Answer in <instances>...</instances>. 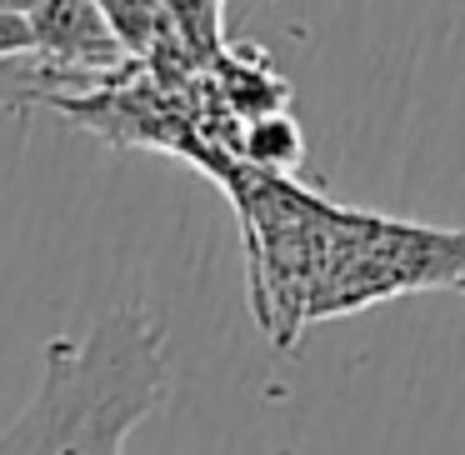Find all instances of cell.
<instances>
[{
	"mask_svg": "<svg viewBox=\"0 0 465 455\" xmlns=\"http://www.w3.org/2000/svg\"><path fill=\"white\" fill-rule=\"evenodd\" d=\"M251 131V161L261 171H285V165L301 161V131L285 115H255Z\"/></svg>",
	"mask_w": 465,
	"mask_h": 455,
	"instance_id": "cell-3",
	"label": "cell"
},
{
	"mask_svg": "<svg viewBox=\"0 0 465 455\" xmlns=\"http://www.w3.org/2000/svg\"><path fill=\"white\" fill-rule=\"evenodd\" d=\"M15 55H41L35 31L11 0H0V61H15Z\"/></svg>",
	"mask_w": 465,
	"mask_h": 455,
	"instance_id": "cell-4",
	"label": "cell"
},
{
	"mask_svg": "<svg viewBox=\"0 0 465 455\" xmlns=\"http://www.w3.org/2000/svg\"><path fill=\"white\" fill-rule=\"evenodd\" d=\"M171 401L165 325L135 305H115L85 335H55L41 355V385L0 450H125L135 425Z\"/></svg>",
	"mask_w": 465,
	"mask_h": 455,
	"instance_id": "cell-1",
	"label": "cell"
},
{
	"mask_svg": "<svg viewBox=\"0 0 465 455\" xmlns=\"http://www.w3.org/2000/svg\"><path fill=\"white\" fill-rule=\"evenodd\" d=\"M15 11L31 21L35 45L51 61L75 65H115L125 51L115 21L105 15L101 0H11Z\"/></svg>",
	"mask_w": 465,
	"mask_h": 455,
	"instance_id": "cell-2",
	"label": "cell"
}]
</instances>
